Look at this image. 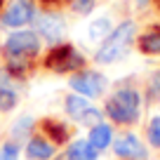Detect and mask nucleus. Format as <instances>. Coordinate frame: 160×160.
Instances as JSON below:
<instances>
[{"instance_id":"f257e3e1","label":"nucleus","mask_w":160,"mask_h":160,"mask_svg":"<svg viewBox=\"0 0 160 160\" xmlns=\"http://www.w3.org/2000/svg\"><path fill=\"white\" fill-rule=\"evenodd\" d=\"M137 40V26L134 21H122L118 28H113L108 33V38L104 40V45L97 50L94 61L97 64H113L120 57H125L127 50L132 47V42Z\"/></svg>"},{"instance_id":"f03ea898","label":"nucleus","mask_w":160,"mask_h":160,"mask_svg":"<svg viewBox=\"0 0 160 160\" xmlns=\"http://www.w3.org/2000/svg\"><path fill=\"white\" fill-rule=\"evenodd\" d=\"M141 97L134 87H120L108 101H106V115L115 125H134L139 120Z\"/></svg>"},{"instance_id":"7ed1b4c3","label":"nucleus","mask_w":160,"mask_h":160,"mask_svg":"<svg viewBox=\"0 0 160 160\" xmlns=\"http://www.w3.org/2000/svg\"><path fill=\"white\" fill-rule=\"evenodd\" d=\"M42 68L52 71V73H78V71L85 68V57L73 45L59 42V45H52L50 52L45 54Z\"/></svg>"},{"instance_id":"20e7f679","label":"nucleus","mask_w":160,"mask_h":160,"mask_svg":"<svg viewBox=\"0 0 160 160\" xmlns=\"http://www.w3.org/2000/svg\"><path fill=\"white\" fill-rule=\"evenodd\" d=\"M40 52V35L35 31H14L5 38L2 42V57H26L35 59Z\"/></svg>"},{"instance_id":"39448f33","label":"nucleus","mask_w":160,"mask_h":160,"mask_svg":"<svg viewBox=\"0 0 160 160\" xmlns=\"http://www.w3.org/2000/svg\"><path fill=\"white\" fill-rule=\"evenodd\" d=\"M33 24H35V33L42 35V40H47L52 45H59L61 38H64V33H66L64 19H61L57 12H50V10H42L33 19Z\"/></svg>"},{"instance_id":"423d86ee","label":"nucleus","mask_w":160,"mask_h":160,"mask_svg":"<svg viewBox=\"0 0 160 160\" xmlns=\"http://www.w3.org/2000/svg\"><path fill=\"white\" fill-rule=\"evenodd\" d=\"M33 19H35L33 0H12L7 10L0 14V24L7 26V28H24Z\"/></svg>"},{"instance_id":"0eeeda50","label":"nucleus","mask_w":160,"mask_h":160,"mask_svg":"<svg viewBox=\"0 0 160 160\" xmlns=\"http://www.w3.org/2000/svg\"><path fill=\"white\" fill-rule=\"evenodd\" d=\"M68 85L80 97H99L106 90V78L104 73H97V71H78L68 80Z\"/></svg>"},{"instance_id":"6e6552de","label":"nucleus","mask_w":160,"mask_h":160,"mask_svg":"<svg viewBox=\"0 0 160 160\" xmlns=\"http://www.w3.org/2000/svg\"><path fill=\"white\" fill-rule=\"evenodd\" d=\"M113 151L120 160H146L148 158V151L144 148V144L134 134H120L113 141Z\"/></svg>"},{"instance_id":"1a4fd4ad","label":"nucleus","mask_w":160,"mask_h":160,"mask_svg":"<svg viewBox=\"0 0 160 160\" xmlns=\"http://www.w3.org/2000/svg\"><path fill=\"white\" fill-rule=\"evenodd\" d=\"M26 155H28L31 160H50L52 155H54V144H52L47 137L35 134V137H31L28 146H26Z\"/></svg>"},{"instance_id":"9d476101","label":"nucleus","mask_w":160,"mask_h":160,"mask_svg":"<svg viewBox=\"0 0 160 160\" xmlns=\"http://www.w3.org/2000/svg\"><path fill=\"white\" fill-rule=\"evenodd\" d=\"M137 47L141 54H160V24L148 26L137 38Z\"/></svg>"},{"instance_id":"9b49d317","label":"nucleus","mask_w":160,"mask_h":160,"mask_svg":"<svg viewBox=\"0 0 160 160\" xmlns=\"http://www.w3.org/2000/svg\"><path fill=\"white\" fill-rule=\"evenodd\" d=\"M5 68L14 80H24L33 73L35 59H26V57H5Z\"/></svg>"},{"instance_id":"f8f14e48","label":"nucleus","mask_w":160,"mask_h":160,"mask_svg":"<svg viewBox=\"0 0 160 160\" xmlns=\"http://www.w3.org/2000/svg\"><path fill=\"white\" fill-rule=\"evenodd\" d=\"M42 134L50 137V141L54 146H61L68 141V127L61 122V120H54V118H45L42 120Z\"/></svg>"},{"instance_id":"ddd939ff","label":"nucleus","mask_w":160,"mask_h":160,"mask_svg":"<svg viewBox=\"0 0 160 160\" xmlns=\"http://www.w3.org/2000/svg\"><path fill=\"white\" fill-rule=\"evenodd\" d=\"M97 153H99V151H97L90 141L78 139V141H73V144L68 146L66 158L68 160H97Z\"/></svg>"},{"instance_id":"4468645a","label":"nucleus","mask_w":160,"mask_h":160,"mask_svg":"<svg viewBox=\"0 0 160 160\" xmlns=\"http://www.w3.org/2000/svg\"><path fill=\"white\" fill-rule=\"evenodd\" d=\"M87 141H90L97 151H104L106 146L113 141V130H111V125H104V122L94 125L90 130V139H87Z\"/></svg>"},{"instance_id":"2eb2a0df","label":"nucleus","mask_w":160,"mask_h":160,"mask_svg":"<svg viewBox=\"0 0 160 160\" xmlns=\"http://www.w3.org/2000/svg\"><path fill=\"white\" fill-rule=\"evenodd\" d=\"M87 108H90V104H87L85 97H80V94H68L66 97V113H68L71 118L78 120Z\"/></svg>"},{"instance_id":"dca6fc26","label":"nucleus","mask_w":160,"mask_h":160,"mask_svg":"<svg viewBox=\"0 0 160 160\" xmlns=\"http://www.w3.org/2000/svg\"><path fill=\"white\" fill-rule=\"evenodd\" d=\"M108 33H111V19L108 17H101V19L90 24V40H106Z\"/></svg>"},{"instance_id":"f3484780","label":"nucleus","mask_w":160,"mask_h":160,"mask_svg":"<svg viewBox=\"0 0 160 160\" xmlns=\"http://www.w3.org/2000/svg\"><path fill=\"white\" fill-rule=\"evenodd\" d=\"M19 104V94L12 87H2L0 90V111H12Z\"/></svg>"},{"instance_id":"a211bd4d","label":"nucleus","mask_w":160,"mask_h":160,"mask_svg":"<svg viewBox=\"0 0 160 160\" xmlns=\"http://www.w3.org/2000/svg\"><path fill=\"white\" fill-rule=\"evenodd\" d=\"M146 137H148V144H151V146L160 148V115L151 118V122H148V130H146Z\"/></svg>"},{"instance_id":"6ab92c4d","label":"nucleus","mask_w":160,"mask_h":160,"mask_svg":"<svg viewBox=\"0 0 160 160\" xmlns=\"http://www.w3.org/2000/svg\"><path fill=\"white\" fill-rule=\"evenodd\" d=\"M94 5H97V0H68V7L75 12V14H90L92 10H94Z\"/></svg>"},{"instance_id":"aec40b11","label":"nucleus","mask_w":160,"mask_h":160,"mask_svg":"<svg viewBox=\"0 0 160 160\" xmlns=\"http://www.w3.org/2000/svg\"><path fill=\"white\" fill-rule=\"evenodd\" d=\"M146 92H148V99L151 101H160V71H155V73L148 78Z\"/></svg>"},{"instance_id":"412c9836","label":"nucleus","mask_w":160,"mask_h":160,"mask_svg":"<svg viewBox=\"0 0 160 160\" xmlns=\"http://www.w3.org/2000/svg\"><path fill=\"white\" fill-rule=\"evenodd\" d=\"M31 127H33V118H28V115H24V118H19L14 122V127H12V134L17 137V139H21L24 134H28Z\"/></svg>"},{"instance_id":"4be33fe9","label":"nucleus","mask_w":160,"mask_h":160,"mask_svg":"<svg viewBox=\"0 0 160 160\" xmlns=\"http://www.w3.org/2000/svg\"><path fill=\"white\" fill-rule=\"evenodd\" d=\"M78 120L82 122V125H87V127H94V125H99V122H101V111H99V108H92V106H90V108L80 115Z\"/></svg>"},{"instance_id":"5701e85b","label":"nucleus","mask_w":160,"mask_h":160,"mask_svg":"<svg viewBox=\"0 0 160 160\" xmlns=\"http://www.w3.org/2000/svg\"><path fill=\"white\" fill-rule=\"evenodd\" d=\"M0 160H19V146L12 144V141L2 144V148H0Z\"/></svg>"},{"instance_id":"b1692460","label":"nucleus","mask_w":160,"mask_h":160,"mask_svg":"<svg viewBox=\"0 0 160 160\" xmlns=\"http://www.w3.org/2000/svg\"><path fill=\"white\" fill-rule=\"evenodd\" d=\"M12 75H10V71L7 68H0V90H2V87H12Z\"/></svg>"},{"instance_id":"393cba45","label":"nucleus","mask_w":160,"mask_h":160,"mask_svg":"<svg viewBox=\"0 0 160 160\" xmlns=\"http://www.w3.org/2000/svg\"><path fill=\"white\" fill-rule=\"evenodd\" d=\"M40 5L42 7H47V10H50V7H61V5H68V0H38Z\"/></svg>"},{"instance_id":"a878e982","label":"nucleus","mask_w":160,"mask_h":160,"mask_svg":"<svg viewBox=\"0 0 160 160\" xmlns=\"http://www.w3.org/2000/svg\"><path fill=\"white\" fill-rule=\"evenodd\" d=\"M151 0H134V5H137V10H144L146 5H148Z\"/></svg>"},{"instance_id":"bb28decb","label":"nucleus","mask_w":160,"mask_h":160,"mask_svg":"<svg viewBox=\"0 0 160 160\" xmlns=\"http://www.w3.org/2000/svg\"><path fill=\"white\" fill-rule=\"evenodd\" d=\"M2 7H5V0H0V14H2Z\"/></svg>"},{"instance_id":"cd10ccee","label":"nucleus","mask_w":160,"mask_h":160,"mask_svg":"<svg viewBox=\"0 0 160 160\" xmlns=\"http://www.w3.org/2000/svg\"><path fill=\"white\" fill-rule=\"evenodd\" d=\"M54 160H68V158H54Z\"/></svg>"}]
</instances>
